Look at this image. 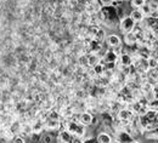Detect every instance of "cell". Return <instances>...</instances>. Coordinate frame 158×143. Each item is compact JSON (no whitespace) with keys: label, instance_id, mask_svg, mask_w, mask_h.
I'll use <instances>...</instances> for the list:
<instances>
[{"label":"cell","instance_id":"277c9868","mask_svg":"<svg viewBox=\"0 0 158 143\" xmlns=\"http://www.w3.org/2000/svg\"><path fill=\"white\" fill-rule=\"evenodd\" d=\"M133 64L135 66V68H136V70H138L139 73H147L148 72V62L146 58H141V57H139L136 61L133 62Z\"/></svg>","mask_w":158,"mask_h":143},{"label":"cell","instance_id":"9a60e30c","mask_svg":"<svg viewBox=\"0 0 158 143\" xmlns=\"http://www.w3.org/2000/svg\"><path fill=\"white\" fill-rule=\"evenodd\" d=\"M98 63H100L99 55L98 54H89V56H88V64L91 66V67H94Z\"/></svg>","mask_w":158,"mask_h":143},{"label":"cell","instance_id":"cb8c5ba5","mask_svg":"<svg viewBox=\"0 0 158 143\" xmlns=\"http://www.w3.org/2000/svg\"><path fill=\"white\" fill-rule=\"evenodd\" d=\"M59 117H60L59 113H57L56 110H52V112L49 114V118H50V119H54V120H59Z\"/></svg>","mask_w":158,"mask_h":143},{"label":"cell","instance_id":"3957f363","mask_svg":"<svg viewBox=\"0 0 158 143\" xmlns=\"http://www.w3.org/2000/svg\"><path fill=\"white\" fill-rule=\"evenodd\" d=\"M90 30L93 32L91 33V37L94 38V40H96L98 42H102L105 40L106 35H105V30L102 28H100L98 26H91L90 27Z\"/></svg>","mask_w":158,"mask_h":143},{"label":"cell","instance_id":"52a82bcc","mask_svg":"<svg viewBox=\"0 0 158 143\" xmlns=\"http://www.w3.org/2000/svg\"><path fill=\"white\" fill-rule=\"evenodd\" d=\"M117 141H119L120 143H130L134 140H133V137L129 132H127L124 130H120L117 132Z\"/></svg>","mask_w":158,"mask_h":143},{"label":"cell","instance_id":"d6986e66","mask_svg":"<svg viewBox=\"0 0 158 143\" xmlns=\"http://www.w3.org/2000/svg\"><path fill=\"white\" fill-rule=\"evenodd\" d=\"M98 142L99 143H111L112 140L110 137V135H107L106 132H102L98 136Z\"/></svg>","mask_w":158,"mask_h":143},{"label":"cell","instance_id":"7402d4cb","mask_svg":"<svg viewBox=\"0 0 158 143\" xmlns=\"http://www.w3.org/2000/svg\"><path fill=\"white\" fill-rule=\"evenodd\" d=\"M130 4L134 9H141L146 4V0H130Z\"/></svg>","mask_w":158,"mask_h":143},{"label":"cell","instance_id":"1f68e13d","mask_svg":"<svg viewBox=\"0 0 158 143\" xmlns=\"http://www.w3.org/2000/svg\"><path fill=\"white\" fill-rule=\"evenodd\" d=\"M113 1H122V0H113Z\"/></svg>","mask_w":158,"mask_h":143},{"label":"cell","instance_id":"ba28073f","mask_svg":"<svg viewBox=\"0 0 158 143\" xmlns=\"http://www.w3.org/2000/svg\"><path fill=\"white\" fill-rule=\"evenodd\" d=\"M72 133L67 130H61L57 136V141L59 143H68V142H72Z\"/></svg>","mask_w":158,"mask_h":143},{"label":"cell","instance_id":"603a6c76","mask_svg":"<svg viewBox=\"0 0 158 143\" xmlns=\"http://www.w3.org/2000/svg\"><path fill=\"white\" fill-rule=\"evenodd\" d=\"M140 10H141V12L143 14V16H145V17H148V16L152 14V10L150 9V6H148L147 4H145V5H143V6L140 9Z\"/></svg>","mask_w":158,"mask_h":143},{"label":"cell","instance_id":"f1b7e54d","mask_svg":"<svg viewBox=\"0 0 158 143\" xmlns=\"http://www.w3.org/2000/svg\"><path fill=\"white\" fill-rule=\"evenodd\" d=\"M111 143H120V142H119V141H117V140H114V141H112Z\"/></svg>","mask_w":158,"mask_h":143},{"label":"cell","instance_id":"44dd1931","mask_svg":"<svg viewBox=\"0 0 158 143\" xmlns=\"http://www.w3.org/2000/svg\"><path fill=\"white\" fill-rule=\"evenodd\" d=\"M147 109L150 110H158V98H153L147 102Z\"/></svg>","mask_w":158,"mask_h":143},{"label":"cell","instance_id":"30bf717a","mask_svg":"<svg viewBox=\"0 0 158 143\" xmlns=\"http://www.w3.org/2000/svg\"><path fill=\"white\" fill-rule=\"evenodd\" d=\"M117 60H118V56L116 55V52L111 50V51H107L106 55L103 56L102 63H117Z\"/></svg>","mask_w":158,"mask_h":143},{"label":"cell","instance_id":"ac0fdd59","mask_svg":"<svg viewBox=\"0 0 158 143\" xmlns=\"http://www.w3.org/2000/svg\"><path fill=\"white\" fill-rule=\"evenodd\" d=\"M93 72H94V74L95 75H98V77H101L102 74H103V72H105V67H103V63H98L96 66H94L93 67Z\"/></svg>","mask_w":158,"mask_h":143},{"label":"cell","instance_id":"6da1fadb","mask_svg":"<svg viewBox=\"0 0 158 143\" xmlns=\"http://www.w3.org/2000/svg\"><path fill=\"white\" fill-rule=\"evenodd\" d=\"M98 15H99L100 20L103 21L105 24H108V26H112V23L118 18L117 9H114L113 5H111V6H103L102 9H100Z\"/></svg>","mask_w":158,"mask_h":143},{"label":"cell","instance_id":"8992f818","mask_svg":"<svg viewBox=\"0 0 158 143\" xmlns=\"http://www.w3.org/2000/svg\"><path fill=\"white\" fill-rule=\"evenodd\" d=\"M118 61L120 67H131L134 60H133V57L129 54L124 52V54H120L118 56Z\"/></svg>","mask_w":158,"mask_h":143},{"label":"cell","instance_id":"5b68a950","mask_svg":"<svg viewBox=\"0 0 158 143\" xmlns=\"http://www.w3.org/2000/svg\"><path fill=\"white\" fill-rule=\"evenodd\" d=\"M135 115H134V113L130 110V109H120L118 112V119L120 121H123V123H129V121H131V119L134 118Z\"/></svg>","mask_w":158,"mask_h":143},{"label":"cell","instance_id":"4fadbf2b","mask_svg":"<svg viewBox=\"0 0 158 143\" xmlns=\"http://www.w3.org/2000/svg\"><path fill=\"white\" fill-rule=\"evenodd\" d=\"M60 125H61L60 120H54V119H50V118L44 124V126L46 129H49V130H56L57 127H60Z\"/></svg>","mask_w":158,"mask_h":143},{"label":"cell","instance_id":"e0dca14e","mask_svg":"<svg viewBox=\"0 0 158 143\" xmlns=\"http://www.w3.org/2000/svg\"><path fill=\"white\" fill-rule=\"evenodd\" d=\"M89 50H90V54H96L101 50V42H98L96 40H93L89 45Z\"/></svg>","mask_w":158,"mask_h":143},{"label":"cell","instance_id":"8fae6325","mask_svg":"<svg viewBox=\"0 0 158 143\" xmlns=\"http://www.w3.org/2000/svg\"><path fill=\"white\" fill-rule=\"evenodd\" d=\"M107 44H108V45H110L112 49L118 47V46H120V45H122L119 37H117L116 34H111V35H108V37H107Z\"/></svg>","mask_w":158,"mask_h":143},{"label":"cell","instance_id":"ffe728a7","mask_svg":"<svg viewBox=\"0 0 158 143\" xmlns=\"http://www.w3.org/2000/svg\"><path fill=\"white\" fill-rule=\"evenodd\" d=\"M84 133H85V130H84V125H81L80 123H78L77 125V127H76V130H74V133H73V136H76V137H83L84 136Z\"/></svg>","mask_w":158,"mask_h":143},{"label":"cell","instance_id":"4316f807","mask_svg":"<svg viewBox=\"0 0 158 143\" xmlns=\"http://www.w3.org/2000/svg\"><path fill=\"white\" fill-rule=\"evenodd\" d=\"M40 129H41V124H37L35 126H33V131L34 132H39Z\"/></svg>","mask_w":158,"mask_h":143},{"label":"cell","instance_id":"d4e9b609","mask_svg":"<svg viewBox=\"0 0 158 143\" xmlns=\"http://www.w3.org/2000/svg\"><path fill=\"white\" fill-rule=\"evenodd\" d=\"M102 6H111L113 5V0H100Z\"/></svg>","mask_w":158,"mask_h":143},{"label":"cell","instance_id":"484cf974","mask_svg":"<svg viewBox=\"0 0 158 143\" xmlns=\"http://www.w3.org/2000/svg\"><path fill=\"white\" fill-rule=\"evenodd\" d=\"M14 143H24V140H23L22 137H20V136H17V137H15Z\"/></svg>","mask_w":158,"mask_h":143},{"label":"cell","instance_id":"2e32d148","mask_svg":"<svg viewBox=\"0 0 158 143\" xmlns=\"http://www.w3.org/2000/svg\"><path fill=\"white\" fill-rule=\"evenodd\" d=\"M145 136L150 140H158V126L152 129V130H147L145 132Z\"/></svg>","mask_w":158,"mask_h":143},{"label":"cell","instance_id":"83f0119b","mask_svg":"<svg viewBox=\"0 0 158 143\" xmlns=\"http://www.w3.org/2000/svg\"><path fill=\"white\" fill-rule=\"evenodd\" d=\"M72 143H83V140L80 137H76L74 140H72Z\"/></svg>","mask_w":158,"mask_h":143},{"label":"cell","instance_id":"d6a6232c","mask_svg":"<svg viewBox=\"0 0 158 143\" xmlns=\"http://www.w3.org/2000/svg\"><path fill=\"white\" fill-rule=\"evenodd\" d=\"M68 143H72V142H68Z\"/></svg>","mask_w":158,"mask_h":143},{"label":"cell","instance_id":"7c38bea8","mask_svg":"<svg viewBox=\"0 0 158 143\" xmlns=\"http://www.w3.org/2000/svg\"><path fill=\"white\" fill-rule=\"evenodd\" d=\"M130 17H131V20L134 21L135 23H140L141 21L145 18V16H143V14L141 12L140 9H134L131 11V14H130Z\"/></svg>","mask_w":158,"mask_h":143},{"label":"cell","instance_id":"7a4b0ae2","mask_svg":"<svg viewBox=\"0 0 158 143\" xmlns=\"http://www.w3.org/2000/svg\"><path fill=\"white\" fill-rule=\"evenodd\" d=\"M119 24H120L122 32H124L125 34H127V33H131V32L134 30V28L136 27V23L131 20L130 16H129V17H124L123 20L120 21Z\"/></svg>","mask_w":158,"mask_h":143},{"label":"cell","instance_id":"5bb4252c","mask_svg":"<svg viewBox=\"0 0 158 143\" xmlns=\"http://www.w3.org/2000/svg\"><path fill=\"white\" fill-rule=\"evenodd\" d=\"M124 41H125V44H127V45H129V46L138 45V42H136V38H135V35H134V33H133V32H131V33H127V34H125V37H124Z\"/></svg>","mask_w":158,"mask_h":143},{"label":"cell","instance_id":"836d02e7","mask_svg":"<svg viewBox=\"0 0 158 143\" xmlns=\"http://www.w3.org/2000/svg\"><path fill=\"white\" fill-rule=\"evenodd\" d=\"M157 60H158V58H157Z\"/></svg>","mask_w":158,"mask_h":143},{"label":"cell","instance_id":"9c48e42d","mask_svg":"<svg viewBox=\"0 0 158 143\" xmlns=\"http://www.w3.org/2000/svg\"><path fill=\"white\" fill-rule=\"evenodd\" d=\"M79 123L81 124V125H84V126L91 125L93 124V115L90 113H88V112L81 113L80 117H79Z\"/></svg>","mask_w":158,"mask_h":143},{"label":"cell","instance_id":"4dcf8cb0","mask_svg":"<svg viewBox=\"0 0 158 143\" xmlns=\"http://www.w3.org/2000/svg\"><path fill=\"white\" fill-rule=\"evenodd\" d=\"M156 118H157V120H158V110H157V115H156Z\"/></svg>","mask_w":158,"mask_h":143},{"label":"cell","instance_id":"f546056e","mask_svg":"<svg viewBox=\"0 0 158 143\" xmlns=\"http://www.w3.org/2000/svg\"><path fill=\"white\" fill-rule=\"evenodd\" d=\"M130 143H141V142H139V141H133V142H130Z\"/></svg>","mask_w":158,"mask_h":143}]
</instances>
